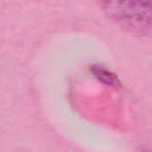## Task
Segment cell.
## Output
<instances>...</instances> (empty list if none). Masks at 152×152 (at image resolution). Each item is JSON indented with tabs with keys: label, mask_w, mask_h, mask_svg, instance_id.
I'll return each instance as SVG.
<instances>
[{
	"label": "cell",
	"mask_w": 152,
	"mask_h": 152,
	"mask_svg": "<svg viewBox=\"0 0 152 152\" xmlns=\"http://www.w3.org/2000/svg\"><path fill=\"white\" fill-rule=\"evenodd\" d=\"M102 10L118 25L135 35L151 28V0H99Z\"/></svg>",
	"instance_id": "obj_1"
}]
</instances>
